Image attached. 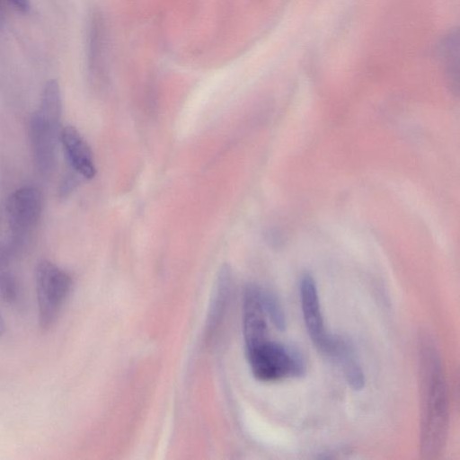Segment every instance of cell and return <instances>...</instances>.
Here are the masks:
<instances>
[{
    "label": "cell",
    "instance_id": "1",
    "mask_svg": "<svg viewBox=\"0 0 460 460\" xmlns=\"http://www.w3.org/2000/svg\"><path fill=\"white\" fill-rule=\"evenodd\" d=\"M423 408L420 447L426 456L443 448L449 420L447 390L439 355L429 341L421 345Z\"/></svg>",
    "mask_w": 460,
    "mask_h": 460
},
{
    "label": "cell",
    "instance_id": "2",
    "mask_svg": "<svg viewBox=\"0 0 460 460\" xmlns=\"http://www.w3.org/2000/svg\"><path fill=\"white\" fill-rule=\"evenodd\" d=\"M246 354L252 375L261 382L301 377L306 372V363L299 350L269 339L246 349Z\"/></svg>",
    "mask_w": 460,
    "mask_h": 460
},
{
    "label": "cell",
    "instance_id": "3",
    "mask_svg": "<svg viewBox=\"0 0 460 460\" xmlns=\"http://www.w3.org/2000/svg\"><path fill=\"white\" fill-rule=\"evenodd\" d=\"M72 278L49 261H41L36 268V292L39 324L48 330L56 322L72 288Z\"/></svg>",
    "mask_w": 460,
    "mask_h": 460
},
{
    "label": "cell",
    "instance_id": "4",
    "mask_svg": "<svg viewBox=\"0 0 460 460\" xmlns=\"http://www.w3.org/2000/svg\"><path fill=\"white\" fill-rule=\"evenodd\" d=\"M42 206V195L34 187L20 188L8 198L5 215L11 232L10 239L20 250L27 234L37 225L41 216Z\"/></svg>",
    "mask_w": 460,
    "mask_h": 460
},
{
    "label": "cell",
    "instance_id": "5",
    "mask_svg": "<svg viewBox=\"0 0 460 460\" xmlns=\"http://www.w3.org/2000/svg\"><path fill=\"white\" fill-rule=\"evenodd\" d=\"M61 114L39 108L30 121V140L33 160L42 173L49 172L56 161Z\"/></svg>",
    "mask_w": 460,
    "mask_h": 460
},
{
    "label": "cell",
    "instance_id": "6",
    "mask_svg": "<svg viewBox=\"0 0 460 460\" xmlns=\"http://www.w3.org/2000/svg\"><path fill=\"white\" fill-rule=\"evenodd\" d=\"M299 296L307 333L317 349L327 356L332 345L334 334L328 332L325 328L317 286L311 275L305 274L301 278Z\"/></svg>",
    "mask_w": 460,
    "mask_h": 460
},
{
    "label": "cell",
    "instance_id": "7",
    "mask_svg": "<svg viewBox=\"0 0 460 460\" xmlns=\"http://www.w3.org/2000/svg\"><path fill=\"white\" fill-rule=\"evenodd\" d=\"M267 318L261 288L254 284L248 285L243 303V330L246 349L268 339Z\"/></svg>",
    "mask_w": 460,
    "mask_h": 460
},
{
    "label": "cell",
    "instance_id": "8",
    "mask_svg": "<svg viewBox=\"0 0 460 460\" xmlns=\"http://www.w3.org/2000/svg\"><path fill=\"white\" fill-rule=\"evenodd\" d=\"M59 138L71 168L84 179L95 176L96 168L92 150L73 126H66L60 130Z\"/></svg>",
    "mask_w": 460,
    "mask_h": 460
},
{
    "label": "cell",
    "instance_id": "9",
    "mask_svg": "<svg viewBox=\"0 0 460 460\" xmlns=\"http://www.w3.org/2000/svg\"><path fill=\"white\" fill-rule=\"evenodd\" d=\"M107 32L102 13L95 10L91 13L88 27L87 59L90 72L98 80L105 76Z\"/></svg>",
    "mask_w": 460,
    "mask_h": 460
},
{
    "label": "cell",
    "instance_id": "10",
    "mask_svg": "<svg viewBox=\"0 0 460 460\" xmlns=\"http://www.w3.org/2000/svg\"><path fill=\"white\" fill-rule=\"evenodd\" d=\"M328 354L337 361L343 371L349 385L356 391L365 386V375L356 358L351 342L340 335L334 337L332 347Z\"/></svg>",
    "mask_w": 460,
    "mask_h": 460
},
{
    "label": "cell",
    "instance_id": "11",
    "mask_svg": "<svg viewBox=\"0 0 460 460\" xmlns=\"http://www.w3.org/2000/svg\"><path fill=\"white\" fill-rule=\"evenodd\" d=\"M439 55L445 71L453 84H458L459 75V35L458 31L449 32L441 41Z\"/></svg>",
    "mask_w": 460,
    "mask_h": 460
},
{
    "label": "cell",
    "instance_id": "12",
    "mask_svg": "<svg viewBox=\"0 0 460 460\" xmlns=\"http://www.w3.org/2000/svg\"><path fill=\"white\" fill-rule=\"evenodd\" d=\"M261 298L268 318L279 331H285L286 315L278 297L272 292L261 288Z\"/></svg>",
    "mask_w": 460,
    "mask_h": 460
},
{
    "label": "cell",
    "instance_id": "13",
    "mask_svg": "<svg viewBox=\"0 0 460 460\" xmlns=\"http://www.w3.org/2000/svg\"><path fill=\"white\" fill-rule=\"evenodd\" d=\"M20 284L12 272H0V296L2 300L9 305H14L20 298Z\"/></svg>",
    "mask_w": 460,
    "mask_h": 460
},
{
    "label": "cell",
    "instance_id": "14",
    "mask_svg": "<svg viewBox=\"0 0 460 460\" xmlns=\"http://www.w3.org/2000/svg\"><path fill=\"white\" fill-rule=\"evenodd\" d=\"M19 252L15 245L9 239L6 242L0 241V272L8 261Z\"/></svg>",
    "mask_w": 460,
    "mask_h": 460
},
{
    "label": "cell",
    "instance_id": "15",
    "mask_svg": "<svg viewBox=\"0 0 460 460\" xmlns=\"http://www.w3.org/2000/svg\"><path fill=\"white\" fill-rule=\"evenodd\" d=\"M19 12L26 13L30 8L29 0H8Z\"/></svg>",
    "mask_w": 460,
    "mask_h": 460
},
{
    "label": "cell",
    "instance_id": "16",
    "mask_svg": "<svg viewBox=\"0 0 460 460\" xmlns=\"http://www.w3.org/2000/svg\"><path fill=\"white\" fill-rule=\"evenodd\" d=\"M4 22V9L2 0H0V29Z\"/></svg>",
    "mask_w": 460,
    "mask_h": 460
},
{
    "label": "cell",
    "instance_id": "17",
    "mask_svg": "<svg viewBox=\"0 0 460 460\" xmlns=\"http://www.w3.org/2000/svg\"><path fill=\"white\" fill-rule=\"evenodd\" d=\"M4 330H5L4 322L3 316L0 313V336L4 333Z\"/></svg>",
    "mask_w": 460,
    "mask_h": 460
}]
</instances>
